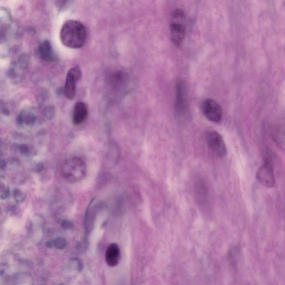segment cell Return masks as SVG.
Wrapping results in <instances>:
<instances>
[{
    "mask_svg": "<svg viewBox=\"0 0 285 285\" xmlns=\"http://www.w3.org/2000/svg\"><path fill=\"white\" fill-rule=\"evenodd\" d=\"M60 37L63 45L69 48L79 49L83 47L85 43L86 29L80 21L68 20L62 25Z\"/></svg>",
    "mask_w": 285,
    "mask_h": 285,
    "instance_id": "1",
    "label": "cell"
},
{
    "mask_svg": "<svg viewBox=\"0 0 285 285\" xmlns=\"http://www.w3.org/2000/svg\"><path fill=\"white\" fill-rule=\"evenodd\" d=\"M62 172L68 182L72 183L79 182L83 180L87 174L86 163L80 158H72L64 164Z\"/></svg>",
    "mask_w": 285,
    "mask_h": 285,
    "instance_id": "2",
    "label": "cell"
},
{
    "mask_svg": "<svg viewBox=\"0 0 285 285\" xmlns=\"http://www.w3.org/2000/svg\"><path fill=\"white\" fill-rule=\"evenodd\" d=\"M185 13L181 9H175L171 17L170 25V39L176 46H179L186 35Z\"/></svg>",
    "mask_w": 285,
    "mask_h": 285,
    "instance_id": "3",
    "label": "cell"
},
{
    "mask_svg": "<svg viewBox=\"0 0 285 285\" xmlns=\"http://www.w3.org/2000/svg\"><path fill=\"white\" fill-rule=\"evenodd\" d=\"M206 139L207 146L215 156L224 157L227 154L226 145L223 137L216 130H210L206 132Z\"/></svg>",
    "mask_w": 285,
    "mask_h": 285,
    "instance_id": "4",
    "label": "cell"
},
{
    "mask_svg": "<svg viewBox=\"0 0 285 285\" xmlns=\"http://www.w3.org/2000/svg\"><path fill=\"white\" fill-rule=\"evenodd\" d=\"M202 110L210 121L216 123L221 122L223 118V109L217 101L212 99H206L202 103Z\"/></svg>",
    "mask_w": 285,
    "mask_h": 285,
    "instance_id": "5",
    "label": "cell"
},
{
    "mask_svg": "<svg viewBox=\"0 0 285 285\" xmlns=\"http://www.w3.org/2000/svg\"><path fill=\"white\" fill-rule=\"evenodd\" d=\"M256 179L261 185L266 187L271 188L274 186L275 179L274 169L270 160L266 161L258 169Z\"/></svg>",
    "mask_w": 285,
    "mask_h": 285,
    "instance_id": "6",
    "label": "cell"
},
{
    "mask_svg": "<svg viewBox=\"0 0 285 285\" xmlns=\"http://www.w3.org/2000/svg\"><path fill=\"white\" fill-rule=\"evenodd\" d=\"M81 77V70L79 67H74L70 69L67 76L64 87V94L69 100H72L75 95L76 85L77 81Z\"/></svg>",
    "mask_w": 285,
    "mask_h": 285,
    "instance_id": "7",
    "label": "cell"
},
{
    "mask_svg": "<svg viewBox=\"0 0 285 285\" xmlns=\"http://www.w3.org/2000/svg\"><path fill=\"white\" fill-rule=\"evenodd\" d=\"M186 90L185 84L182 81L177 85L176 108L177 112L183 114L186 109Z\"/></svg>",
    "mask_w": 285,
    "mask_h": 285,
    "instance_id": "8",
    "label": "cell"
},
{
    "mask_svg": "<svg viewBox=\"0 0 285 285\" xmlns=\"http://www.w3.org/2000/svg\"><path fill=\"white\" fill-rule=\"evenodd\" d=\"M88 109L86 105L83 103L78 102L74 106L73 112V122L75 125L83 123L87 117Z\"/></svg>",
    "mask_w": 285,
    "mask_h": 285,
    "instance_id": "9",
    "label": "cell"
},
{
    "mask_svg": "<svg viewBox=\"0 0 285 285\" xmlns=\"http://www.w3.org/2000/svg\"><path fill=\"white\" fill-rule=\"evenodd\" d=\"M106 261L110 267H116L119 261L120 250L117 245L112 244L106 252Z\"/></svg>",
    "mask_w": 285,
    "mask_h": 285,
    "instance_id": "10",
    "label": "cell"
},
{
    "mask_svg": "<svg viewBox=\"0 0 285 285\" xmlns=\"http://www.w3.org/2000/svg\"><path fill=\"white\" fill-rule=\"evenodd\" d=\"M42 54L44 59L49 61H52L54 59V56L52 48L48 42L43 44L42 47Z\"/></svg>",
    "mask_w": 285,
    "mask_h": 285,
    "instance_id": "11",
    "label": "cell"
}]
</instances>
